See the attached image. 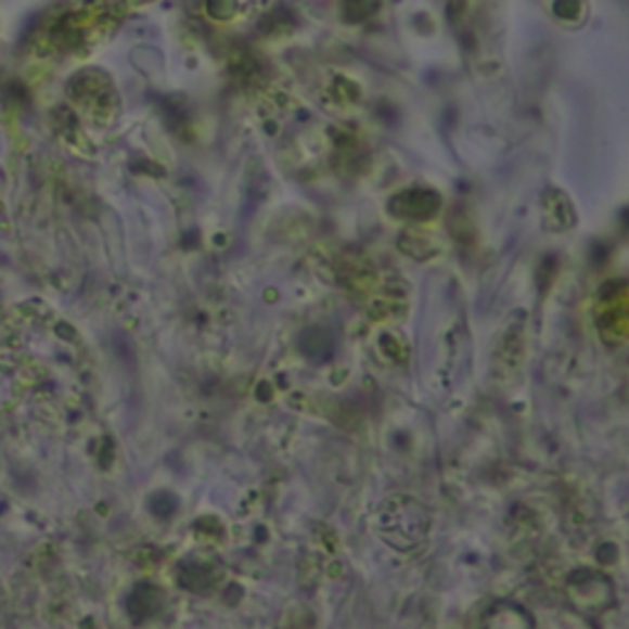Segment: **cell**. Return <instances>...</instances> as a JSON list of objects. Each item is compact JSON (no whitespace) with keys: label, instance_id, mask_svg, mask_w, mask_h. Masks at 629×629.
I'll return each instance as SVG.
<instances>
[{"label":"cell","instance_id":"obj_1","mask_svg":"<svg viewBox=\"0 0 629 629\" xmlns=\"http://www.w3.org/2000/svg\"><path fill=\"white\" fill-rule=\"evenodd\" d=\"M568 595L578 607H582L586 598L590 595L586 613H603V609L613 605V600H615L613 582H609L605 576H600V573H590V570H578L576 576H570Z\"/></svg>","mask_w":629,"mask_h":629},{"label":"cell","instance_id":"obj_2","mask_svg":"<svg viewBox=\"0 0 629 629\" xmlns=\"http://www.w3.org/2000/svg\"><path fill=\"white\" fill-rule=\"evenodd\" d=\"M485 629H534V619L514 603H497L485 615Z\"/></svg>","mask_w":629,"mask_h":629}]
</instances>
